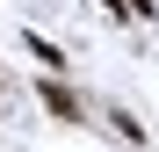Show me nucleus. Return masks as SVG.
<instances>
[{"label": "nucleus", "instance_id": "6", "mask_svg": "<svg viewBox=\"0 0 159 152\" xmlns=\"http://www.w3.org/2000/svg\"><path fill=\"white\" fill-rule=\"evenodd\" d=\"M0 87H7V80H0Z\"/></svg>", "mask_w": 159, "mask_h": 152}, {"label": "nucleus", "instance_id": "4", "mask_svg": "<svg viewBox=\"0 0 159 152\" xmlns=\"http://www.w3.org/2000/svg\"><path fill=\"white\" fill-rule=\"evenodd\" d=\"M101 7H109L116 22H138V15H130V0H101Z\"/></svg>", "mask_w": 159, "mask_h": 152}, {"label": "nucleus", "instance_id": "2", "mask_svg": "<svg viewBox=\"0 0 159 152\" xmlns=\"http://www.w3.org/2000/svg\"><path fill=\"white\" fill-rule=\"evenodd\" d=\"M22 51H29V58H36L43 72H65V51L51 44V36H36V29H22Z\"/></svg>", "mask_w": 159, "mask_h": 152}, {"label": "nucleus", "instance_id": "3", "mask_svg": "<svg viewBox=\"0 0 159 152\" xmlns=\"http://www.w3.org/2000/svg\"><path fill=\"white\" fill-rule=\"evenodd\" d=\"M109 123H116V138H123V145H145V123L130 116V109H109Z\"/></svg>", "mask_w": 159, "mask_h": 152}, {"label": "nucleus", "instance_id": "1", "mask_svg": "<svg viewBox=\"0 0 159 152\" xmlns=\"http://www.w3.org/2000/svg\"><path fill=\"white\" fill-rule=\"evenodd\" d=\"M36 101H43L58 123H87V101L65 87V72H43V80H36Z\"/></svg>", "mask_w": 159, "mask_h": 152}, {"label": "nucleus", "instance_id": "5", "mask_svg": "<svg viewBox=\"0 0 159 152\" xmlns=\"http://www.w3.org/2000/svg\"><path fill=\"white\" fill-rule=\"evenodd\" d=\"M130 15H138V22H152V15H159V7H152V0H130Z\"/></svg>", "mask_w": 159, "mask_h": 152}]
</instances>
